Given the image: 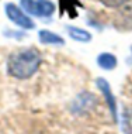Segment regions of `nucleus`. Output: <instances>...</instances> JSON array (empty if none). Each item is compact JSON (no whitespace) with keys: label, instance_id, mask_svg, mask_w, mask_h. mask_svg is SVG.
I'll use <instances>...</instances> for the list:
<instances>
[{"label":"nucleus","instance_id":"8","mask_svg":"<svg viewBox=\"0 0 132 134\" xmlns=\"http://www.w3.org/2000/svg\"><path fill=\"white\" fill-rule=\"evenodd\" d=\"M122 130L125 134H132V107H127L122 113Z\"/></svg>","mask_w":132,"mask_h":134},{"label":"nucleus","instance_id":"7","mask_svg":"<svg viewBox=\"0 0 132 134\" xmlns=\"http://www.w3.org/2000/svg\"><path fill=\"white\" fill-rule=\"evenodd\" d=\"M66 30H67V32H69L70 38L76 40V41L87 42V41H90V40H91L90 32H87L86 30H81V28H77V27H67Z\"/></svg>","mask_w":132,"mask_h":134},{"label":"nucleus","instance_id":"4","mask_svg":"<svg viewBox=\"0 0 132 134\" xmlns=\"http://www.w3.org/2000/svg\"><path fill=\"white\" fill-rule=\"evenodd\" d=\"M97 85L100 90L103 92V95L105 96L107 99V103H108L110 109H111V114H112V119L114 120H117V107H115V99H114L112 93H111V89H110V85L107 83V81H104L103 78H100L97 81Z\"/></svg>","mask_w":132,"mask_h":134},{"label":"nucleus","instance_id":"1","mask_svg":"<svg viewBox=\"0 0 132 134\" xmlns=\"http://www.w3.org/2000/svg\"><path fill=\"white\" fill-rule=\"evenodd\" d=\"M42 62L41 54L35 48L21 49L10 55L7 61V69L13 78L28 79L38 71Z\"/></svg>","mask_w":132,"mask_h":134},{"label":"nucleus","instance_id":"9","mask_svg":"<svg viewBox=\"0 0 132 134\" xmlns=\"http://www.w3.org/2000/svg\"><path fill=\"white\" fill-rule=\"evenodd\" d=\"M101 2L104 3L105 6H108V7H118L121 4H124L127 0H101Z\"/></svg>","mask_w":132,"mask_h":134},{"label":"nucleus","instance_id":"3","mask_svg":"<svg viewBox=\"0 0 132 134\" xmlns=\"http://www.w3.org/2000/svg\"><path fill=\"white\" fill-rule=\"evenodd\" d=\"M6 14H7V17H9L14 24H17L18 27L27 28V30L34 28L33 20H31L30 17L20 9V7H17L16 4H13V3L6 4Z\"/></svg>","mask_w":132,"mask_h":134},{"label":"nucleus","instance_id":"5","mask_svg":"<svg viewBox=\"0 0 132 134\" xmlns=\"http://www.w3.org/2000/svg\"><path fill=\"white\" fill-rule=\"evenodd\" d=\"M40 41L42 44H48V45H63V38L48 30L40 31Z\"/></svg>","mask_w":132,"mask_h":134},{"label":"nucleus","instance_id":"6","mask_svg":"<svg viewBox=\"0 0 132 134\" xmlns=\"http://www.w3.org/2000/svg\"><path fill=\"white\" fill-rule=\"evenodd\" d=\"M97 64L103 69H114L117 66V58L112 55V54L104 52V54H100L97 58Z\"/></svg>","mask_w":132,"mask_h":134},{"label":"nucleus","instance_id":"2","mask_svg":"<svg viewBox=\"0 0 132 134\" xmlns=\"http://www.w3.org/2000/svg\"><path fill=\"white\" fill-rule=\"evenodd\" d=\"M21 9L37 17H49L55 12L51 0H21Z\"/></svg>","mask_w":132,"mask_h":134}]
</instances>
